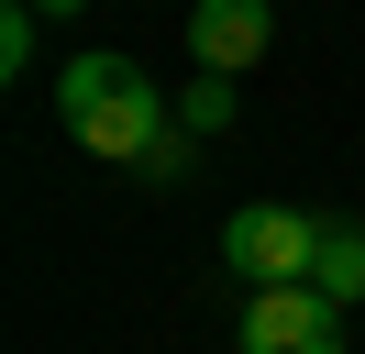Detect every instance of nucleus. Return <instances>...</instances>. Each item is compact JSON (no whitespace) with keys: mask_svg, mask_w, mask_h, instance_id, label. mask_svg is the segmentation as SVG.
<instances>
[{"mask_svg":"<svg viewBox=\"0 0 365 354\" xmlns=\"http://www.w3.org/2000/svg\"><path fill=\"white\" fill-rule=\"evenodd\" d=\"M56 111H67V144L100 155V166H144V155L178 133V100L155 88V66L111 56V44L56 66Z\"/></svg>","mask_w":365,"mask_h":354,"instance_id":"f257e3e1","label":"nucleus"},{"mask_svg":"<svg viewBox=\"0 0 365 354\" xmlns=\"http://www.w3.org/2000/svg\"><path fill=\"white\" fill-rule=\"evenodd\" d=\"M321 255V211H288V199H244V211L222 221V266L244 288H299Z\"/></svg>","mask_w":365,"mask_h":354,"instance_id":"f03ea898","label":"nucleus"},{"mask_svg":"<svg viewBox=\"0 0 365 354\" xmlns=\"http://www.w3.org/2000/svg\"><path fill=\"white\" fill-rule=\"evenodd\" d=\"M244 354H343V299L299 288H244Z\"/></svg>","mask_w":365,"mask_h":354,"instance_id":"7ed1b4c3","label":"nucleus"},{"mask_svg":"<svg viewBox=\"0 0 365 354\" xmlns=\"http://www.w3.org/2000/svg\"><path fill=\"white\" fill-rule=\"evenodd\" d=\"M277 44V0H188V56L200 78H244Z\"/></svg>","mask_w":365,"mask_h":354,"instance_id":"20e7f679","label":"nucleus"},{"mask_svg":"<svg viewBox=\"0 0 365 354\" xmlns=\"http://www.w3.org/2000/svg\"><path fill=\"white\" fill-rule=\"evenodd\" d=\"M310 288H321V299H343V310H354L365 299V221H321V255H310Z\"/></svg>","mask_w":365,"mask_h":354,"instance_id":"39448f33","label":"nucleus"},{"mask_svg":"<svg viewBox=\"0 0 365 354\" xmlns=\"http://www.w3.org/2000/svg\"><path fill=\"white\" fill-rule=\"evenodd\" d=\"M178 133H200V144L232 133V78H188V88H178Z\"/></svg>","mask_w":365,"mask_h":354,"instance_id":"423d86ee","label":"nucleus"},{"mask_svg":"<svg viewBox=\"0 0 365 354\" xmlns=\"http://www.w3.org/2000/svg\"><path fill=\"white\" fill-rule=\"evenodd\" d=\"M34 0H11V11H0V78H34Z\"/></svg>","mask_w":365,"mask_h":354,"instance_id":"0eeeda50","label":"nucleus"},{"mask_svg":"<svg viewBox=\"0 0 365 354\" xmlns=\"http://www.w3.org/2000/svg\"><path fill=\"white\" fill-rule=\"evenodd\" d=\"M188 166H200V133H166V144L144 155L133 177H144V188H188Z\"/></svg>","mask_w":365,"mask_h":354,"instance_id":"6e6552de","label":"nucleus"},{"mask_svg":"<svg viewBox=\"0 0 365 354\" xmlns=\"http://www.w3.org/2000/svg\"><path fill=\"white\" fill-rule=\"evenodd\" d=\"M34 11H89V0H34Z\"/></svg>","mask_w":365,"mask_h":354,"instance_id":"1a4fd4ad","label":"nucleus"}]
</instances>
